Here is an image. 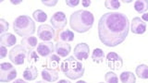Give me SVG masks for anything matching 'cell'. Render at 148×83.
<instances>
[{"label": "cell", "instance_id": "17", "mask_svg": "<svg viewBox=\"0 0 148 83\" xmlns=\"http://www.w3.org/2000/svg\"><path fill=\"white\" fill-rule=\"evenodd\" d=\"M21 45L24 48H28L29 50H32L37 46V38L34 36L25 37L21 40Z\"/></svg>", "mask_w": 148, "mask_h": 83}, {"label": "cell", "instance_id": "5", "mask_svg": "<svg viewBox=\"0 0 148 83\" xmlns=\"http://www.w3.org/2000/svg\"><path fill=\"white\" fill-rule=\"evenodd\" d=\"M26 55H27L26 49L21 44H16L9 51L8 57L13 64L17 65V66H20V65H22L24 63Z\"/></svg>", "mask_w": 148, "mask_h": 83}, {"label": "cell", "instance_id": "21", "mask_svg": "<svg viewBox=\"0 0 148 83\" xmlns=\"http://www.w3.org/2000/svg\"><path fill=\"white\" fill-rule=\"evenodd\" d=\"M136 75L138 78L142 80H147L148 78V66L146 65H139L135 69Z\"/></svg>", "mask_w": 148, "mask_h": 83}, {"label": "cell", "instance_id": "37", "mask_svg": "<svg viewBox=\"0 0 148 83\" xmlns=\"http://www.w3.org/2000/svg\"><path fill=\"white\" fill-rule=\"evenodd\" d=\"M76 83H87V82L84 81V80H79V81H77Z\"/></svg>", "mask_w": 148, "mask_h": 83}, {"label": "cell", "instance_id": "10", "mask_svg": "<svg viewBox=\"0 0 148 83\" xmlns=\"http://www.w3.org/2000/svg\"><path fill=\"white\" fill-rule=\"evenodd\" d=\"M106 61H108V66L109 68H111V70H117L123 66L122 58L115 52H110L108 54Z\"/></svg>", "mask_w": 148, "mask_h": 83}, {"label": "cell", "instance_id": "22", "mask_svg": "<svg viewBox=\"0 0 148 83\" xmlns=\"http://www.w3.org/2000/svg\"><path fill=\"white\" fill-rule=\"evenodd\" d=\"M32 17H34V20L37 22H45L47 20V14L45 11L41 10V9H37L32 13Z\"/></svg>", "mask_w": 148, "mask_h": 83}, {"label": "cell", "instance_id": "24", "mask_svg": "<svg viewBox=\"0 0 148 83\" xmlns=\"http://www.w3.org/2000/svg\"><path fill=\"white\" fill-rule=\"evenodd\" d=\"M105 7L108 9H118L120 7V1L119 0H106L105 1Z\"/></svg>", "mask_w": 148, "mask_h": 83}, {"label": "cell", "instance_id": "9", "mask_svg": "<svg viewBox=\"0 0 148 83\" xmlns=\"http://www.w3.org/2000/svg\"><path fill=\"white\" fill-rule=\"evenodd\" d=\"M50 23L54 28L58 30H61L67 25V17L65 13L61 11L56 12L50 18Z\"/></svg>", "mask_w": 148, "mask_h": 83}, {"label": "cell", "instance_id": "14", "mask_svg": "<svg viewBox=\"0 0 148 83\" xmlns=\"http://www.w3.org/2000/svg\"><path fill=\"white\" fill-rule=\"evenodd\" d=\"M41 76L43 80L47 82H54L58 80V72L56 69L51 68H44L41 72Z\"/></svg>", "mask_w": 148, "mask_h": 83}, {"label": "cell", "instance_id": "25", "mask_svg": "<svg viewBox=\"0 0 148 83\" xmlns=\"http://www.w3.org/2000/svg\"><path fill=\"white\" fill-rule=\"evenodd\" d=\"M59 62H60V58L58 56H57V55H55V54L49 55V57H48V65H49L50 67H52V68L58 67V65H59Z\"/></svg>", "mask_w": 148, "mask_h": 83}, {"label": "cell", "instance_id": "1", "mask_svg": "<svg viewBox=\"0 0 148 83\" xmlns=\"http://www.w3.org/2000/svg\"><path fill=\"white\" fill-rule=\"evenodd\" d=\"M129 18L123 13H105L98 22L99 39L108 47H116L123 43L129 34Z\"/></svg>", "mask_w": 148, "mask_h": 83}, {"label": "cell", "instance_id": "8", "mask_svg": "<svg viewBox=\"0 0 148 83\" xmlns=\"http://www.w3.org/2000/svg\"><path fill=\"white\" fill-rule=\"evenodd\" d=\"M89 54H90L89 45L85 43H81L78 44L75 46V48H74L73 56L77 58L79 61H83V60H86L88 58Z\"/></svg>", "mask_w": 148, "mask_h": 83}, {"label": "cell", "instance_id": "34", "mask_svg": "<svg viewBox=\"0 0 148 83\" xmlns=\"http://www.w3.org/2000/svg\"><path fill=\"white\" fill-rule=\"evenodd\" d=\"M13 83H28V82L25 81V80H22L21 78H18V80H16Z\"/></svg>", "mask_w": 148, "mask_h": 83}, {"label": "cell", "instance_id": "16", "mask_svg": "<svg viewBox=\"0 0 148 83\" xmlns=\"http://www.w3.org/2000/svg\"><path fill=\"white\" fill-rule=\"evenodd\" d=\"M37 76H38V70H37V67L34 66H32L30 67H26L22 74L23 78L27 81L34 80L37 78Z\"/></svg>", "mask_w": 148, "mask_h": 83}, {"label": "cell", "instance_id": "26", "mask_svg": "<svg viewBox=\"0 0 148 83\" xmlns=\"http://www.w3.org/2000/svg\"><path fill=\"white\" fill-rule=\"evenodd\" d=\"M105 80L108 83H118L119 82V78L118 76L113 71H109L106 74L105 76Z\"/></svg>", "mask_w": 148, "mask_h": 83}, {"label": "cell", "instance_id": "29", "mask_svg": "<svg viewBox=\"0 0 148 83\" xmlns=\"http://www.w3.org/2000/svg\"><path fill=\"white\" fill-rule=\"evenodd\" d=\"M42 4L47 7H55L58 4V0H42Z\"/></svg>", "mask_w": 148, "mask_h": 83}, {"label": "cell", "instance_id": "32", "mask_svg": "<svg viewBox=\"0 0 148 83\" xmlns=\"http://www.w3.org/2000/svg\"><path fill=\"white\" fill-rule=\"evenodd\" d=\"M82 6L84 7H90L91 1H90V0H82Z\"/></svg>", "mask_w": 148, "mask_h": 83}, {"label": "cell", "instance_id": "2", "mask_svg": "<svg viewBox=\"0 0 148 83\" xmlns=\"http://www.w3.org/2000/svg\"><path fill=\"white\" fill-rule=\"evenodd\" d=\"M94 15L88 10H78L72 13L69 18V26L74 31L84 33L92 29L94 24Z\"/></svg>", "mask_w": 148, "mask_h": 83}, {"label": "cell", "instance_id": "36", "mask_svg": "<svg viewBox=\"0 0 148 83\" xmlns=\"http://www.w3.org/2000/svg\"><path fill=\"white\" fill-rule=\"evenodd\" d=\"M58 83H71L69 80H60Z\"/></svg>", "mask_w": 148, "mask_h": 83}, {"label": "cell", "instance_id": "3", "mask_svg": "<svg viewBox=\"0 0 148 83\" xmlns=\"http://www.w3.org/2000/svg\"><path fill=\"white\" fill-rule=\"evenodd\" d=\"M61 71L69 80H78L84 74V66L83 64L75 59L74 56H69L67 59L62 61Z\"/></svg>", "mask_w": 148, "mask_h": 83}, {"label": "cell", "instance_id": "13", "mask_svg": "<svg viewBox=\"0 0 148 83\" xmlns=\"http://www.w3.org/2000/svg\"><path fill=\"white\" fill-rule=\"evenodd\" d=\"M55 51L59 57H66L67 55L71 53V46L69 45L68 43H65V42L60 41V42H58V43L56 44Z\"/></svg>", "mask_w": 148, "mask_h": 83}, {"label": "cell", "instance_id": "4", "mask_svg": "<svg viewBox=\"0 0 148 83\" xmlns=\"http://www.w3.org/2000/svg\"><path fill=\"white\" fill-rule=\"evenodd\" d=\"M13 30L21 37H30L35 32V23L29 16H18L13 21Z\"/></svg>", "mask_w": 148, "mask_h": 83}, {"label": "cell", "instance_id": "38", "mask_svg": "<svg viewBox=\"0 0 148 83\" xmlns=\"http://www.w3.org/2000/svg\"><path fill=\"white\" fill-rule=\"evenodd\" d=\"M36 83H46V82H45V81H42V80H40V81H37Z\"/></svg>", "mask_w": 148, "mask_h": 83}, {"label": "cell", "instance_id": "33", "mask_svg": "<svg viewBox=\"0 0 148 83\" xmlns=\"http://www.w3.org/2000/svg\"><path fill=\"white\" fill-rule=\"evenodd\" d=\"M142 20L143 21H148V13H145V14H143V17H142Z\"/></svg>", "mask_w": 148, "mask_h": 83}, {"label": "cell", "instance_id": "12", "mask_svg": "<svg viewBox=\"0 0 148 83\" xmlns=\"http://www.w3.org/2000/svg\"><path fill=\"white\" fill-rule=\"evenodd\" d=\"M131 29L134 34H143L146 31V23L141 18L135 17L132 20Z\"/></svg>", "mask_w": 148, "mask_h": 83}, {"label": "cell", "instance_id": "18", "mask_svg": "<svg viewBox=\"0 0 148 83\" xmlns=\"http://www.w3.org/2000/svg\"><path fill=\"white\" fill-rule=\"evenodd\" d=\"M134 8L140 14H145L148 10V0H137L134 3Z\"/></svg>", "mask_w": 148, "mask_h": 83}, {"label": "cell", "instance_id": "23", "mask_svg": "<svg viewBox=\"0 0 148 83\" xmlns=\"http://www.w3.org/2000/svg\"><path fill=\"white\" fill-rule=\"evenodd\" d=\"M59 39L65 43H69V42H72L74 40V33L69 30L63 31L59 34Z\"/></svg>", "mask_w": 148, "mask_h": 83}, {"label": "cell", "instance_id": "39", "mask_svg": "<svg viewBox=\"0 0 148 83\" xmlns=\"http://www.w3.org/2000/svg\"><path fill=\"white\" fill-rule=\"evenodd\" d=\"M99 83H104V82H99Z\"/></svg>", "mask_w": 148, "mask_h": 83}, {"label": "cell", "instance_id": "6", "mask_svg": "<svg viewBox=\"0 0 148 83\" xmlns=\"http://www.w3.org/2000/svg\"><path fill=\"white\" fill-rule=\"evenodd\" d=\"M17 70L10 63H2L0 65V82H9L15 80Z\"/></svg>", "mask_w": 148, "mask_h": 83}, {"label": "cell", "instance_id": "28", "mask_svg": "<svg viewBox=\"0 0 148 83\" xmlns=\"http://www.w3.org/2000/svg\"><path fill=\"white\" fill-rule=\"evenodd\" d=\"M8 28H9L8 22H7L5 20L1 18V20H0V32H1V34L6 33V31H8Z\"/></svg>", "mask_w": 148, "mask_h": 83}, {"label": "cell", "instance_id": "7", "mask_svg": "<svg viewBox=\"0 0 148 83\" xmlns=\"http://www.w3.org/2000/svg\"><path fill=\"white\" fill-rule=\"evenodd\" d=\"M37 35L39 39H41L44 42H50L52 39L55 38L56 32L55 30L52 28V26L47 24H42L38 27L37 30Z\"/></svg>", "mask_w": 148, "mask_h": 83}, {"label": "cell", "instance_id": "27", "mask_svg": "<svg viewBox=\"0 0 148 83\" xmlns=\"http://www.w3.org/2000/svg\"><path fill=\"white\" fill-rule=\"evenodd\" d=\"M27 57H28V62L29 63H36L39 61V57L37 54L32 50H29V52L27 54Z\"/></svg>", "mask_w": 148, "mask_h": 83}, {"label": "cell", "instance_id": "31", "mask_svg": "<svg viewBox=\"0 0 148 83\" xmlns=\"http://www.w3.org/2000/svg\"><path fill=\"white\" fill-rule=\"evenodd\" d=\"M7 54H8V49L6 46L1 45L0 46V58L3 59L7 56Z\"/></svg>", "mask_w": 148, "mask_h": 83}, {"label": "cell", "instance_id": "20", "mask_svg": "<svg viewBox=\"0 0 148 83\" xmlns=\"http://www.w3.org/2000/svg\"><path fill=\"white\" fill-rule=\"evenodd\" d=\"M104 58H105V54H104L103 50L100 48H96L94 50V52L92 54V61L97 64H101L104 62Z\"/></svg>", "mask_w": 148, "mask_h": 83}, {"label": "cell", "instance_id": "30", "mask_svg": "<svg viewBox=\"0 0 148 83\" xmlns=\"http://www.w3.org/2000/svg\"><path fill=\"white\" fill-rule=\"evenodd\" d=\"M66 4L67 6H69V7H77L79 4H80V0H66Z\"/></svg>", "mask_w": 148, "mask_h": 83}, {"label": "cell", "instance_id": "35", "mask_svg": "<svg viewBox=\"0 0 148 83\" xmlns=\"http://www.w3.org/2000/svg\"><path fill=\"white\" fill-rule=\"evenodd\" d=\"M11 4H13V5H18V4H21L22 1L21 0H18V1H14V0H11Z\"/></svg>", "mask_w": 148, "mask_h": 83}, {"label": "cell", "instance_id": "11", "mask_svg": "<svg viewBox=\"0 0 148 83\" xmlns=\"http://www.w3.org/2000/svg\"><path fill=\"white\" fill-rule=\"evenodd\" d=\"M54 51L55 47L52 42H42L37 46V53L39 54L40 56L43 57L49 56L53 54Z\"/></svg>", "mask_w": 148, "mask_h": 83}, {"label": "cell", "instance_id": "19", "mask_svg": "<svg viewBox=\"0 0 148 83\" xmlns=\"http://www.w3.org/2000/svg\"><path fill=\"white\" fill-rule=\"evenodd\" d=\"M120 80L122 83H135L136 77L132 72L125 71L120 74Z\"/></svg>", "mask_w": 148, "mask_h": 83}, {"label": "cell", "instance_id": "15", "mask_svg": "<svg viewBox=\"0 0 148 83\" xmlns=\"http://www.w3.org/2000/svg\"><path fill=\"white\" fill-rule=\"evenodd\" d=\"M16 43H17V38L12 33L6 32V33H3L0 36V44H1V45L9 47V46L16 45Z\"/></svg>", "mask_w": 148, "mask_h": 83}]
</instances>
